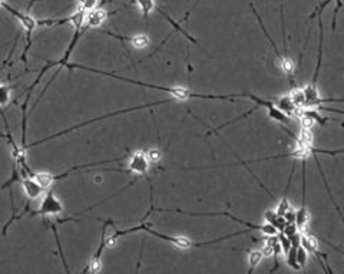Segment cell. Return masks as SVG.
<instances>
[{
	"label": "cell",
	"mask_w": 344,
	"mask_h": 274,
	"mask_svg": "<svg viewBox=\"0 0 344 274\" xmlns=\"http://www.w3.org/2000/svg\"><path fill=\"white\" fill-rule=\"evenodd\" d=\"M264 220L268 222V224L274 225V227H275V229L278 230V233L284 230V227H285V224H287L285 218H284V217H281V215H278V214H277L275 211H273V210H268V211H265Z\"/></svg>",
	"instance_id": "10"
},
{
	"label": "cell",
	"mask_w": 344,
	"mask_h": 274,
	"mask_svg": "<svg viewBox=\"0 0 344 274\" xmlns=\"http://www.w3.org/2000/svg\"><path fill=\"white\" fill-rule=\"evenodd\" d=\"M309 221L310 212L309 210H307V207H306V204H303L300 207V210H297V212H296V224H297L299 230L300 231L306 230V227H307Z\"/></svg>",
	"instance_id": "12"
},
{
	"label": "cell",
	"mask_w": 344,
	"mask_h": 274,
	"mask_svg": "<svg viewBox=\"0 0 344 274\" xmlns=\"http://www.w3.org/2000/svg\"><path fill=\"white\" fill-rule=\"evenodd\" d=\"M112 222H114L112 220H108V221H105V224H104V230H102V236H101L99 247H97V250L95 251V254L90 258V263L88 264V267L83 268V273L96 274L101 271V268H102V251H104V248L106 247V227H108L109 224H112Z\"/></svg>",
	"instance_id": "6"
},
{
	"label": "cell",
	"mask_w": 344,
	"mask_h": 274,
	"mask_svg": "<svg viewBox=\"0 0 344 274\" xmlns=\"http://www.w3.org/2000/svg\"><path fill=\"white\" fill-rule=\"evenodd\" d=\"M263 254H264V257H271V256H274V248H273V246L271 244H265L264 247H263Z\"/></svg>",
	"instance_id": "24"
},
{
	"label": "cell",
	"mask_w": 344,
	"mask_h": 274,
	"mask_svg": "<svg viewBox=\"0 0 344 274\" xmlns=\"http://www.w3.org/2000/svg\"><path fill=\"white\" fill-rule=\"evenodd\" d=\"M32 177L37 181V184L42 187L43 190H47L55 184V181L58 179V177L52 174V172H33Z\"/></svg>",
	"instance_id": "11"
},
{
	"label": "cell",
	"mask_w": 344,
	"mask_h": 274,
	"mask_svg": "<svg viewBox=\"0 0 344 274\" xmlns=\"http://www.w3.org/2000/svg\"><path fill=\"white\" fill-rule=\"evenodd\" d=\"M174 101V98L172 99H164V101H161V104H169V102H172ZM150 106L152 105H159V102H154V104H148Z\"/></svg>",
	"instance_id": "25"
},
{
	"label": "cell",
	"mask_w": 344,
	"mask_h": 274,
	"mask_svg": "<svg viewBox=\"0 0 344 274\" xmlns=\"http://www.w3.org/2000/svg\"><path fill=\"white\" fill-rule=\"evenodd\" d=\"M65 212V207H63L62 201L53 194V191H47L44 194L43 200L40 203V207L37 211H30L32 215H42L43 218H49V217H55V215H61Z\"/></svg>",
	"instance_id": "4"
},
{
	"label": "cell",
	"mask_w": 344,
	"mask_h": 274,
	"mask_svg": "<svg viewBox=\"0 0 344 274\" xmlns=\"http://www.w3.org/2000/svg\"><path fill=\"white\" fill-rule=\"evenodd\" d=\"M0 9H5L12 16H15L20 22V25L25 27V30H26L27 46L26 49H25V52L22 53V61H23L25 59V55H26L29 48H30V43H32V33L35 32V29L37 27V20H35V18H32L29 13H25V12H20V10L12 8L6 0H0Z\"/></svg>",
	"instance_id": "3"
},
{
	"label": "cell",
	"mask_w": 344,
	"mask_h": 274,
	"mask_svg": "<svg viewBox=\"0 0 344 274\" xmlns=\"http://www.w3.org/2000/svg\"><path fill=\"white\" fill-rule=\"evenodd\" d=\"M297 251H299V246H296V244H292L291 248H290V251L287 253V264L290 265L291 268H294V270H301L300 268V264H299V261H297Z\"/></svg>",
	"instance_id": "16"
},
{
	"label": "cell",
	"mask_w": 344,
	"mask_h": 274,
	"mask_svg": "<svg viewBox=\"0 0 344 274\" xmlns=\"http://www.w3.org/2000/svg\"><path fill=\"white\" fill-rule=\"evenodd\" d=\"M108 18V13L106 10L104 9H97V8H93L86 12V16H85V22H83V26L86 29H95V27H99Z\"/></svg>",
	"instance_id": "8"
},
{
	"label": "cell",
	"mask_w": 344,
	"mask_h": 274,
	"mask_svg": "<svg viewBox=\"0 0 344 274\" xmlns=\"http://www.w3.org/2000/svg\"><path fill=\"white\" fill-rule=\"evenodd\" d=\"M148 157H150V161L157 162V161L161 159V152H159L158 150H151L150 152H148Z\"/></svg>",
	"instance_id": "23"
},
{
	"label": "cell",
	"mask_w": 344,
	"mask_h": 274,
	"mask_svg": "<svg viewBox=\"0 0 344 274\" xmlns=\"http://www.w3.org/2000/svg\"><path fill=\"white\" fill-rule=\"evenodd\" d=\"M66 68L68 69H85L88 72H93V73H99V75H104V76H111V78H115V79L124 80V82H129V83H133V85H138V86H143V88H151V89H158V90H164L167 94H171L174 99L177 101H186V99H191V98H201V99H222V101H232L235 98H247V94H231V95H204V94H195L191 89L182 88V86H158V85H152V83H145V82H141V80H133L129 79V78H124V76H119L116 73H111V72H104L99 71V69H93V68H88V66H83V65H79V63H66Z\"/></svg>",
	"instance_id": "1"
},
{
	"label": "cell",
	"mask_w": 344,
	"mask_h": 274,
	"mask_svg": "<svg viewBox=\"0 0 344 274\" xmlns=\"http://www.w3.org/2000/svg\"><path fill=\"white\" fill-rule=\"evenodd\" d=\"M12 101V86L0 83V108L8 106Z\"/></svg>",
	"instance_id": "14"
},
{
	"label": "cell",
	"mask_w": 344,
	"mask_h": 274,
	"mask_svg": "<svg viewBox=\"0 0 344 274\" xmlns=\"http://www.w3.org/2000/svg\"><path fill=\"white\" fill-rule=\"evenodd\" d=\"M290 97H291L292 102L296 104V106L299 109H304L306 108V98H304V90H303V88L292 89L291 92H290Z\"/></svg>",
	"instance_id": "15"
},
{
	"label": "cell",
	"mask_w": 344,
	"mask_h": 274,
	"mask_svg": "<svg viewBox=\"0 0 344 274\" xmlns=\"http://www.w3.org/2000/svg\"><path fill=\"white\" fill-rule=\"evenodd\" d=\"M263 258H264V254H263V251H261V250H251V251H250V254H248V264H250V270H248V273L250 274L253 273L257 265L263 261Z\"/></svg>",
	"instance_id": "13"
},
{
	"label": "cell",
	"mask_w": 344,
	"mask_h": 274,
	"mask_svg": "<svg viewBox=\"0 0 344 274\" xmlns=\"http://www.w3.org/2000/svg\"><path fill=\"white\" fill-rule=\"evenodd\" d=\"M135 231H145L151 236H155L158 239L164 240V241H168L171 244H174L175 247L181 248V250H189L192 247H203V246H208V244H212V243H218V241H222V240L231 239V237H237L239 234H245L247 231H237V233H232V234H228V236H224V237H220V239L211 240V241H204V243H195L191 239L188 237H181V236H168V234H162V233H158V231L152 230L148 224H141L138 227H132V229H128V230H116L111 236L106 239V247H112L115 243L118 241L119 237L122 236H126V234H131V233H135Z\"/></svg>",
	"instance_id": "2"
},
{
	"label": "cell",
	"mask_w": 344,
	"mask_h": 274,
	"mask_svg": "<svg viewBox=\"0 0 344 274\" xmlns=\"http://www.w3.org/2000/svg\"><path fill=\"white\" fill-rule=\"evenodd\" d=\"M129 42H131L135 48H138V49H143V48L150 46V37L145 35H136V36H132Z\"/></svg>",
	"instance_id": "18"
},
{
	"label": "cell",
	"mask_w": 344,
	"mask_h": 274,
	"mask_svg": "<svg viewBox=\"0 0 344 274\" xmlns=\"http://www.w3.org/2000/svg\"><path fill=\"white\" fill-rule=\"evenodd\" d=\"M136 5L142 12L143 18H148L150 13L155 9V2L154 0H136Z\"/></svg>",
	"instance_id": "17"
},
{
	"label": "cell",
	"mask_w": 344,
	"mask_h": 274,
	"mask_svg": "<svg viewBox=\"0 0 344 274\" xmlns=\"http://www.w3.org/2000/svg\"><path fill=\"white\" fill-rule=\"evenodd\" d=\"M296 212L292 208H290L288 211L284 214V218H285V221L287 222H296Z\"/></svg>",
	"instance_id": "22"
},
{
	"label": "cell",
	"mask_w": 344,
	"mask_h": 274,
	"mask_svg": "<svg viewBox=\"0 0 344 274\" xmlns=\"http://www.w3.org/2000/svg\"><path fill=\"white\" fill-rule=\"evenodd\" d=\"M277 237H278V241H280V246H281V250H282V254L284 256H287V253L290 251V248H291V239L290 237H287L284 233H278L277 234Z\"/></svg>",
	"instance_id": "19"
},
{
	"label": "cell",
	"mask_w": 344,
	"mask_h": 274,
	"mask_svg": "<svg viewBox=\"0 0 344 274\" xmlns=\"http://www.w3.org/2000/svg\"><path fill=\"white\" fill-rule=\"evenodd\" d=\"M307 251L304 248L299 246V251H297V261L300 264V268H306V264H307Z\"/></svg>",
	"instance_id": "21"
},
{
	"label": "cell",
	"mask_w": 344,
	"mask_h": 274,
	"mask_svg": "<svg viewBox=\"0 0 344 274\" xmlns=\"http://www.w3.org/2000/svg\"><path fill=\"white\" fill-rule=\"evenodd\" d=\"M291 208V205H290V201L287 200V197L284 195L281 198V201L278 203V205H277V208H275V212L278 214V215H281V217H284V214L288 211Z\"/></svg>",
	"instance_id": "20"
},
{
	"label": "cell",
	"mask_w": 344,
	"mask_h": 274,
	"mask_svg": "<svg viewBox=\"0 0 344 274\" xmlns=\"http://www.w3.org/2000/svg\"><path fill=\"white\" fill-rule=\"evenodd\" d=\"M275 105L278 106L281 109L284 114H287L288 116H300L301 111L303 109H299L296 104L292 102L290 94H285V95H281V97L277 99Z\"/></svg>",
	"instance_id": "9"
},
{
	"label": "cell",
	"mask_w": 344,
	"mask_h": 274,
	"mask_svg": "<svg viewBox=\"0 0 344 274\" xmlns=\"http://www.w3.org/2000/svg\"><path fill=\"white\" fill-rule=\"evenodd\" d=\"M150 157H148V152H145V151H135L128 159V171L129 172L146 175V172L150 171Z\"/></svg>",
	"instance_id": "5"
},
{
	"label": "cell",
	"mask_w": 344,
	"mask_h": 274,
	"mask_svg": "<svg viewBox=\"0 0 344 274\" xmlns=\"http://www.w3.org/2000/svg\"><path fill=\"white\" fill-rule=\"evenodd\" d=\"M20 184H22L23 193H25V195L27 197V200H30V201L37 200V198L46 191V190H43L42 187L37 184V181H36L32 175L23 174V175L20 177Z\"/></svg>",
	"instance_id": "7"
}]
</instances>
